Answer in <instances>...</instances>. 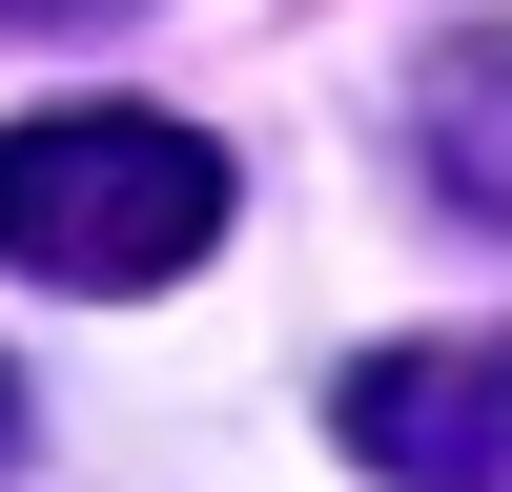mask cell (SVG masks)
<instances>
[{
    "label": "cell",
    "mask_w": 512,
    "mask_h": 492,
    "mask_svg": "<svg viewBox=\"0 0 512 492\" xmlns=\"http://www.w3.org/2000/svg\"><path fill=\"white\" fill-rule=\"evenodd\" d=\"M226 246V144L164 103H41L0 123V267L41 287H185Z\"/></svg>",
    "instance_id": "6da1fadb"
},
{
    "label": "cell",
    "mask_w": 512,
    "mask_h": 492,
    "mask_svg": "<svg viewBox=\"0 0 512 492\" xmlns=\"http://www.w3.org/2000/svg\"><path fill=\"white\" fill-rule=\"evenodd\" d=\"M21 21H62V0H21Z\"/></svg>",
    "instance_id": "5b68a950"
},
{
    "label": "cell",
    "mask_w": 512,
    "mask_h": 492,
    "mask_svg": "<svg viewBox=\"0 0 512 492\" xmlns=\"http://www.w3.org/2000/svg\"><path fill=\"white\" fill-rule=\"evenodd\" d=\"M0 472H21V369H0Z\"/></svg>",
    "instance_id": "277c9868"
},
{
    "label": "cell",
    "mask_w": 512,
    "mask_h": 492,
    "mask_svg": "<svg viewBox=\"0 0 512 492\" xmlns=\"http://www.w3.org/2000/svg\"><path fill=\"white\" fill-rule=\"evenodd\" d=\"M410 144H431V185L472 205V226H512V41H451L431 103H410Z\"/></svg>",
    "instance_id": "3957f363"
},
{
    "label": "cell",
    "mask_w": 512,
    "mask_h": 492,
    "mask_svg": "<svg viewBox=\"0 0 512 492\" xmlns=\"http://www.w3.org/2000/svg\"><path fill=\"white\" fill-rule=\"evenodd\" d=\"M328 431L390 492H512V349H349Z\"/></svg>",
    "instance_id": "7a4b0ae2"
}]
</instances>
